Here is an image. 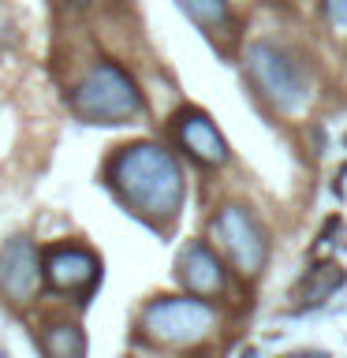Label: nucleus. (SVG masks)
I'll return each mask as SVG.
<instances>
[{
  "label": "nucleus",
  "mask_w": 347,
  "mask_h": 358,
  "mask_svg": "<svg viewBox=\"0 0 347 358\" xmlns=\"http://www.w3.org/2000/svg\"><path fill=\"white\" fill-rule=\"evenodd\" d=\"M246 71H250L254 86L273 101L280 112H299L310 97L306 75H302L299 60H291L284 49L269 41H254L246 49Z\"/></svg>",
  "instance_id": "7ed1b4c3"
},
{
  "label": "nucleus",
  "mask_w": 347,
  "mask_h": 358,
  "mask_svg": "<svg viewBox=\"0 0 347 358\" xmlns=\"http://www.w3.org/2000/svg\"><path fill=\"white\" fill-rule=\"evenodd\" d=\"M213 329V310L201 295L190 299H157L142 313V332L164 347H190Z\"/></svg>",
  "instance_id": "20e7f679"
},
{
  "label": "nucleus",
  "mask_w": 347,
  "mask_h": 358,
  "mask_svg": "<svg viewBox=\"0 0 347 358\" xmlns=\"http://www.w3.org/2000/svg\"><path fill=\"white\" fill-rule=\"evenodd\" d=\"M213 235L220 239V246L232 257V265L243 276L262 273V265L269 257V243H265V231L257 228V220L243 206H224L220 217L213 220Z\"/></svg>",
  "instance_id": "39448f33"
},
{
  "label": "nucleus",
  "mask_w": 347,
  "mask_h": 358,
  "mask_svg": "<svg viewBox=\"0 0 347 358\" xmlns=\"http://www.w3.org/2000/svg\"><path fill=\"white\" fill-rule=\"evenodd\" d=\"M108 187L142 220L168 224L183 206V172L157 142H134L108 161Z\"/></svg>",
  "instance_id": "f257e3e1"
},
{
  "label": "nucleus",
  "mask_w": 347,
  "mask_h": 358,
  "mask_svg": "<svg viewBox=\"0 0 347 358\" xmlns=\"http://www.w3.org/2000/svg\"><path fill=\"white\" fill-rule=\"evenodd\" d=\"M41 347L52 358H78L86 351V336H83V329H75V324H45Z\"/></svg>",
  "instance_id": "9b49d317"
},
{
  "label": "nucleus",
  "mask_w": 347,
  "mask_h": 358,
  "mask_svg": "<svg viewBox=\"0 0 347 358\" xmlns=\"http://www.w3.org/2000/svg\"><path fill=\"white\" fill-rule=\"evenodd\" d=\"M325 15L332 27H347V0H325Z\"/></svg>",
  "instance_id": "f8f14e48"
},
{
  "label": "nucleus",
  "mask_w": 347,
  "mask_h": 358,
  "mask_svg": "<svg viewBox=\"0 0 347 358\" xmlns=\"http://www.w3.org/2000/svg\"><path fill=\"white\" fill-rule=\"evenodd\" d=\"M176 134L194 161H201V164H224L228 161V142H224V134L217 131V123H213L206 112L183 108L176 120Z\"/></svg>",
  "instance_id": "6e6552de"
},
{
  "label": "nucleus",
  "mask_w": 347,
  "mask_h": 358,
  "mask_svg": "<svg viewBox=\"0 0 347 358\" xmlns=\"http://www.w3.org/2000/svg\"><path fill=\"white\" fill-rule=\"evenodd\" d=\"M41 265H45V284L52 291H60V295H86L101 280L97 254L86 250V246H75V243L49 246L41 254Z\"/></svg>",
  "instance_id": "0eeeda50"
},
{
  "label": "nucleus",
  "mask_w": 347,
  "mask_h": 358,
  "mask_svg": "<svg viewBox=\"0 0 347 358\" xmlns=\"http://www.w3.org/2000/svg\"><path fill=\"white\" fill-rule=\"evenodd\" d=\"M45 284V265H41V250L34 246L27 235H15L0 246V295L8 302H34V295Z\"/></svg>",
  "instance_id": "423d86ee"
},
{
  "label": "nucleus",
  "mask_w": 347,
  "mask_h": 358,
  "mask_svg": "<svg viewBox=\"0 0 347 358\" xmlns=\"http://www.w3.org/2000/svg\"><path fill=\"white\" fill-rule=\"evenodd\" d=\"M179 8H183L187 15L194 19L201 30H209V34H224L232 27L228 0H179Z\"/></svg>",
  "instance_id": "9d476101"
},
{
  "label": "nucleus",
  "mask_w": 347,
  "mask_h": 358,
  "mask_svg": "<svg viewBox=\"0 0 347 358\" xmlns=\"http://www.w3.org/2000/svg\"><path fill=\"white\" fill-rule=\"evenodd\" d=\"M179 284H183L190 295H201V299H213L224 291V268L217 262V254L209 250L206 243H190L183 254H179Z\"/></svg>",
  "instance_id": "1a4fd4ad"
},
{
  "label": "nucleus",
  "mask_w": 347,
  "mask_h": 358,
  "mask_svg": "<svg viewBox=\"0 0 347 358\" xmlns=\"http://www.w3.org/2000/svg\"><path fill=\"white\" fill-rule=\"evenodd\" d=\"M67 4H71V8H86L90 0H67Z\"/></svg>",
  "instance_id": "ddd939ff"
},
{
  "label": "nucleus",
  "mask_w": 347,
  "mask_h": 358,
  "mask_svg": "<svg viewBox=\"0 0 347 358\" xmlns=\"http://www.w3.org/2000/svg\"><path fill=\"white\" fill-rule=\"evenodd\" d=\"M71 108L86 123H131L134 116H142L146 101L142 90L134 86V78L120 64L101 60L71 90Z\"/></svg>",
  "instance_id": "f03ea898"
}]
</instances>
